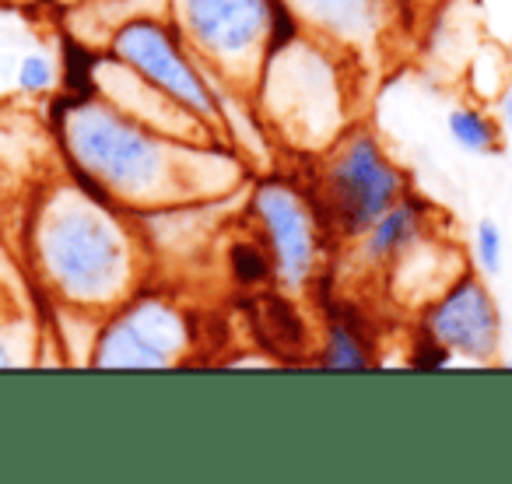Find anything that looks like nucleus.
Here are the masks:
<instances>
[{"label": "nucleus", "instance_id": "obj_11", "mask_svg": "<svg viewBox=\"0 0 512 484\" xmlns=\"http://www.w3.org/2000/svg\"><path fill=\"white\" fill-rule=\"evenodd\" d=\"M295 8L337 39L372 36L379 25V0H295Z\"/></svg>", "mask_w": 512, "mask_h": 484}, {"label": "nucleus", "instance_id": "obj_15", "mask_svg": "<svg viewBox=\"0 0 512 484\" xmlns=\"http://www.w3.org/2000/svg\"><path fill=\"white\" fill-rule=\"evenodd\" d=\"M474 264L477 274L495 281L505 271V235L495 218H481L474 225Z\"/></svg>", "mask_w": 512, "mask_h": 484}, {"label": "nucleus", "instance_id": "obj_8", "mask_svg": "<svg viewBox=\"0 0 512 484\" xmlns=\"http://www.w3.org/2000/svg\"><path fill=\"white\" fill-rule=\"evenodd\" d=\"M179 18L200 50L232 64L267 39L271 0H179Z\"/></svg>", "mask_w": 512, "mask_h": 484}, {"label": "nucleus", "instance_id": "obj_16", "mask_svg": "<svg viewBox=\"0 0 512 484\" xmlns=\"http://www.w3.org/2000/svg\"><path fill=\"white\" fill-rule=\"evenodd\" d=\"M18 85H22V92H29V95L46 92V88L53 85V64L43 57V53L22 57V64H18Z\"/></svg>", "mask_w": 512, "mask_h": 484}, {"label": "nucleus", "instance_id": "obj_17", "mask_svg": "<svg viewBox=\"0 0 512 484\" xmlns=\"http://www.w3.org/2000/svg\"><path fill=\"white\" fill-rule=\"evenodd\" d=\"M92 71H95L92 53H88L85 46L67 43V88H71V92H78V85H81L88 95H92L95 92V88H92Z\"/></svg>", "mask_w": 512, "mask_h": 484}, {"label": "nucleus", "instance_id": "obj_12", "mask_svg": "<svg viewBox=\"0 0 512 484\" xmlns=\"http://www.w3.org/2000/svg\"><path fill=\"white\" fill-rule=\"evenodd\" d=\"M446 134L463 155L474 158H491L502 151L505 134L502 120H495L491 113H484L481 106H453L446 116Z\"/></svg>", "mask_w": 512, "mask_h": 484}, {"label": "nucleus", "instance_id": "obj_4", "mask_svg": "<svg viewBox=\"0 0 512 484\" xmlns=\"http://www.w3.org/2000/svg\"><path fill=\"white\" fill-rule=\"evenodd\" d=\"M421 334L435 337L456 362L491 365L502 351V309L488 278L460 271L421 313Z\"/></svg>", "mask_w": 512, "mask_h": 484}, {"label": "nucleus", "instance_id": "obj_1", "mask_svg": "<svg viewBox=\"0 0 512 484\" xmlns=\"http://www.w3.org/2000/svg\"><path fill=\"white\" fill-rule=\"evenodd\" d=\"M404 193V172L365 130L337 148L323 176V207L330 214V228H337L344 239H362Z\"/></svg>", "mask_w": 512, "mask_h": 484}, {"label": "nucleus", "instance_id": "obj_10", "mask_svg": "<svg viewBox=\"0 0 512 484\" xmlns=\"http://www.w3.org/2000/svg\"><path fill=\"white\" fill-rule=\"evenodd\" d=\"M249 313H253L256 341L271 348L278 358H299L306 351V323L285 295H256L249 299Z\"/></svg>", "mask_w": 512, "mask_h": 484}, {"label": "nucleus", "instance_id": "obj_9", "mask_svg": "<svg viewBox=\"0 0 512 484\" xmlns=\"http://www.w3.org/2000/svg\"><path fill=\"white\" fill-rule=\"evenodd\" d=\"M428 232V204L421 197H404L362 235V253L372 267H390L425 239Z\"/></svg>", "mask_w": 512, "mask_h": 484}, {"label": "nucleus", "instance_id": "obj_6", "mask_svg": "<svg viewBox=\"0 0 512 484\" xmlns=\"http://www.w3.org/2000/svg\"><path fill=\"white\" fill-rule=\"evenodd\" d=\"M253 211L264 228L278 278L288 288H302L313 278L316 250H320V228H316L309 204H302L292 186L264 183L253 197Z\"/></svg>", "mask_w": 512, "mask_h": 484}, {"label": "nucleus", "instance_id": "obj_18", "mask_svg": "<svg viewBox=\"0 0 512 484\" xmlns=\"http://www.w3.org/2000/svg\"><path fill=\"white\" fill-rule=\"evenodd\" d=\"M502 134H505V144H509V155H512V85L502 92Z\"/></svg>", "mask_w": 512, "mask_h": 484}, {"label": "nucleus", "instance_id": "obj_3", "mask_svg": "<svg viewBox=\"0 0 512 484\" xmlns=\"http://www.w3.org/2000/svg\"><path fill=\"white\" fill-rule=\"evenodd\" d=\"M43 257L60 292L85 302L109 299L123 285L127 271L116 228H109L99 214L78 207L50 218L43 235Z\"/></svg>", "mask_w": 512, "mask_h": 484}, {"label": "nucleus", "instance_id": "obj_13", "mask_svg": "<svg viewBox=\"0 0 512 484\" xmlns=\"http://www.w3.org/2000/svg\"><path fill=\"white\" fill-rule=\"evenodd\" d=\"M323 365L327 369H369L372 365V337L358 320L348 316H334L330 320V334L323 344Z\"/></svg>", "mask_w": 512, "mask_h": 484}, {"label": "nucleus", "instance_id": "obj_14", "mask_svg": "<svg viewBox=\"0 0 512 484\" xmlns=\"http://www.w3.org/2000/svg\"><path fill=\"white\" fill-rule=\"evenodd\" d=\"M228 267L242 288H264L271 285V278H278L271 250L256 246V242H235L228 250Z\"/></svg>", "mask_w": 512, "mask_h": 484}, {"label": "nucleus", "instance_id": "obj_2", "mask_svg": "<svg viewBox=\"0 0 512 484\" xmlns=\"http://www.w3.org/2000/svg\"><path fill=\"white\" fill-rule=\"evenodd\" d=\"M78 165L102 186L144 193L162 176V144L127 116L106 106H78L67 127Z\"/></svg>", "mask_w": 512, "mask_h": 484}, {"label": "nucleus", "instance_id": "obj_19", "mask_svg": "<svg viewBox=\"0 0 512 484\" xmlns=\"http://www.w3.org/2000/svg\"><path fill=\"white\" fill-rule=\"evenodd\" d=\"M8 362H11V358H8V351L0 348V365H8Z\"/></svg>", "mask_w": 512, "mask_h": 484}, {"label": "nucleus", "instance_id": "obj_5", "mask_svg": "<svg viewBox=\"0 0 512 484\" xmlns=\"http://www.w3.org/2000/svg\"><path fill=\"white\" fill-rule=\"evenodd\" d=\"M113 50L123 64L134 67L137 74H144L158 92L169 95L186 113L207 116V120L218 113V106L211 99V88L200 81V74L193 71L190 60L176 46V39L169 36V29H162L158 22L123 25L113 39Z\"/></svg>", "mask_w": 512, "mask_h": 484}, {"label": "nucleus", "instance_id": "obj_7", "mask_svg": "<svg viewBox=\"0 0 512 484\" xmlns=\"http://www.w3.org/2000/svg\"><path fill=\"white\" fill-rule=\"evenodd\" d=\"M186 348V327L172 309L144 302L130 313L116 316L99 341V365L113 369H158L172 365Z\"/></svg>", "mask_w": 512, "mask_h": 484}]
</instances>
